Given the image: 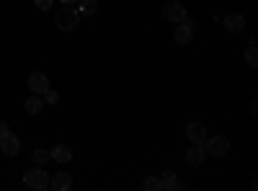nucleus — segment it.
<instances>
[{"label": "nucleus", "instance_id": "4be33fe9", "mask_svg": "<svg viewBox=\"0 0 258 191\" xmlns=\"http://www.w3.org/2000/svg\"><path fill=\"white\" fill-rule=\"evenodd\" d=\"M62 3H70V0H62Z\"/></svg>", "mask_w": 258, "mask_h": 191}, {"label": "nucleus", "instance_id": "6e6552de", "mask_svg": "<svg viewBox=\"0 0 258 191\" xmlns=\"http://www.w3.org/2000/svg\"><path fill=\"white\" fill-rule=\"evenodd\" d=\"M186 137H188L194 145H202V142L207 140V126H204L202 121H191V124L186 126Z\"/></svg>", "mask_w": 258, "mask_h": 191}, {"label": "nucleus", "instance_id": "2eb2a0df", "mask_svg": "<svg viewBox=\"0 0 258 191\" xmlns=\"http://www.w3.org/2000/svg\"><path fill=\"white\" fill-rule=\"evenodd\" d=\"M96 11H98V0H80V6H78L80 16H93Z\"/></svg>", "mask_w": 258, "mask_h": 191}, {"label": "nucleus", "instance_id": "423d86ee", "mask_svg": "<svg viewBox=\"0 0 258 191\" xmlns=\"http://www.w3.org/2000/svg\"><path fill=\"white\" fill-rule=\"evenodd\" d=\"M0 150H3L6 155H18L21 150V140L13 135V132H0Z\"/></svg>", "mask_w": 258, "mask_h": 191}, {"label": "nucleus", "instance_id": "dca6fc26", "mask_svg": "<svg viewBox=\"0 0 258 191\" xmlns=\"http://www.w3.org/2000/svg\"><path fill=\"white\" fill-rule=\"evenodd\" d=\"M245 62H248V68H255V65H258V54H255V39H250V47L245 49Z\"/></svg>", "mask_w": 258, "mask_h": 191}, {"label": "nucleus", "instance_id": "9b49d317", "mask_svg": "<svg viewBox=\"0 0 258 191\" xmlns=\"http://www.w3.org/2000/svg\"><path fill=\"white\" fill-rule=\"evenodd\" d=\"M183 158H186V163H188V165L197 168V165H202V163H204L207 153H204V147H202V145H194L191 150H186V155H183Z\"/></svg>", "mask_w": 258, "mask_h": 191}, {"label": "nucleus", "instance_id": "a211bd4d", "mask_svg": "<svg viewBox=\"0 0 258 191\" xmlns=\"http://www.w3.org/2000/svg\"><path fill=\"white\" fill-rule=\"evenodd\" d=\"M145 191H160V181L158 178H153V176H147V178H142V183H140Z\"/></svg>", "mask_w": 258, "mask_h": 191}, {"label": "nucleus", "instance_id": "412c9836", "mask_svg": "<svg viewBox=\"0 0 258 191\" xmlns=\"http://www.w3.org/2000/svg\"><path fill=\"white\" fill-rule=\"evenodd\" d=\"M6 130H8V124H6V121H0V132H6Z\"/></svg>", "mask_w": 258, "mask_h": 191}, {"label": "nucleus", "instance_id": "1a4fd4ad", "mask_svg": "<svg viewBox=\"0 0 258 191\" xmlns=\"http://www.w3.org/2000/svg\"><path fill=\"white\" fill-rule=\"evenodd\" d=\"M225 29L227 31H243L245 29V18H243V13H227L225 16Z\"/></svg>", "mask_w": 258, "mask_h": 191}, {"label": "nucleus", "instance_id": "aec40b11", "mask_svg": "<svg viewBox=\"0 0 258 191\" xmlns=\"http://www.w3.org/2000/svg\"><path fill=\"white\" fill-rule=\"evenodd\" d=\"M44 98H47V103H57V98H59V96H57L54 91H47V93H44Z\"/></svg>", "mask_w": 258, "mask_h": 191}, {"label": "nucleus", "instance_id": "f8f14e48", "mask_svg": "<svg viewBox=\"0 0 258 191\" xmlns=\"http://www.w3.org/2000/svg\"><path fill=\"white\" fill-rule=\"evenodd\" d=\"M158 181H160V191H176V188H181V183H178L173 171H163Z\"/></svg>", "mask_w": 258, "mask_h": 191}, {"label": "nucleus", "instance_id": "4468645a", "mask_svg": "<svg viewBox=\"0 0 258 191\" xmlns=\"http://www.w3.org/2000/svg\"><path fill=\"white\" fill-rule=\"evenodd\" d=\"M24 109H26L29 114H39L41 109H44V101H41V96H39V93H31V96L24 101Z\"/></svg>", "mask_w": 258, "mask_h": 191}, {"label": "nucleus", "instance_id": "f257e3e1", "mask_svg": "<svg viewBox=\"0 0 258 191\" xmlns=\"http://www.w3.org/2000/svg\"><path fill=\"white\" fill-rule=\"evenodd\" d=\"M202 147H204V153L212 155V158H225L230 153V140L222 137V135H214V137L207 135V140L202 142Z\"/></svg>", "mask_w": 258, "mask_h": 191}, {"label": "nucleus", "instance_id": "7ed1b4c3", "mask_svg": "<svg viewBox=\"0 0 258 191\" xmlns=\"http://www.w3.org/2000/svg\"><path fill=\"white\" fill-rule=\"evenodd\" d=\"M57 29L59 31H75L78 29V24H80V13L75 11V8H62L59 13H57Z\"/></svg>", "mask_w": 258, "mask_h": 191}, {"label": "nucleus", "instance_id": "0eeeda50", "mask_svg": "<svg viewBox=\"0 0 258 191\" xmlns=\"http://www.w3.org/2000/svg\"><path fill=\"white\" fill-rule=\"evenodd\" d=\"M29 91L31 93H39V96H44L49 91V80L44 73H31L29 75Z\"/></svg>", "mask_w": 258, "mask_h": 191}, {"label": "nucleus", "instance_id": "f03ea898", "mask_svg": "<svg viewBox=\"0 0 258 191\" xmlns=\"http://www.w3.org/2000/svg\"><path fill=\"white\" fill-rule=\"evenodd\" d=\"M24 183H26L29 188L44 191V188H49V173H47L41 165H36V168H29V171H24Z\"/></svg>", "mask_w": 258, "mask_h": 191}, {"label": "nucleus", "instance_id": "20e7f679", "mask_svg": "<svg viewBox=\"0 0 258 191\" xmlns=\"http://www.w3.org/2000/svg\"><path fill=\"white\" fill-rule=\"evenodd\" d=\"M163 18L165 21H173V24H183V21L188 18L186 16V6L178 3V0H170V3L163 6Z\"/></svg>", "mask_w": 258, "mask_h": 191}, {"label": "nucleus", "instance_id": "9d476101", "mask_svg": "<svg viewBox=\"0 0 258 191\" xmlns=\"http://www.w3.org/2000/svg\"><path fill=\"white\" fill-rule=\"evenodd\" d=\"M49 158L57 160V163H70L73 160V150L68 145H54L52 150H49Z\"/></svg>", "mask_w": 258, "mask_h": 191}, {"label": "nucleus", "instance_id": "ddd939ff", "mask_svg": "<svg viewBox=\"0 0 258 191\" xmlns=\"http://www.w3.org/2000/svg\"><path fill=\"white\" fill-rule=\"evenodd\" d=\"M49 186H52L54 191H68V188L73 186V176H70V173H54V176L49 178Z\"/></svg>", "mask_w": 258, "mask_h": 191}, {"label": "nucleus", "instance_id": "f3484780", "mask_svg": "<svg viewBox=\"0 0 258 191\" xmlns=\"http://www.w3.org/2000/svg\"><path fill=\"white\" fill-rule=\"evenodd\" d=\"M31 160H34L36 165H44V163L52 160V158H49V150H41V147H36V150L31 153Z\"/></svg>", "mask_w": 258, "mask_h": 191}, {"label": "nucleus", "instance_id": "6ab92c4d", "mask_svg": "<svg viewBox=\"0 0 258 191\" xmlns=\"http://www.w3.org/2000/svg\"><path fill=\"white\" fill-rule=\"evenodd\" d=\"M34 3H36L39 11H49V8L54 6V0H34Z\"/></svg>", "mask_w": 258, "mask_h": 191}, {"label": "nucleus", "instance_id": "39448f33", "mask_svg": "<svg viewBox=\"0 0 258 191\" xmlns=\"http://www.w3.org/2000/svg\"><path fill=\"white\" fill-rule=\"evenodd\" d=\"M194 21L191 18H186L183 24H176V29H173V39H176V44H191V39H194Z\"/></svg>", "mask_w": 258, "mask_h": 191}]
</instances>
